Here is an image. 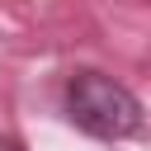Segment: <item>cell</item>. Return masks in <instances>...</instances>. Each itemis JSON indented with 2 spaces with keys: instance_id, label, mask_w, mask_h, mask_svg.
<instances>
[{
  "instance_id": "obj_1",
  "label": "cell",
  "mask_w": 151,
  "mask_h": 151,
  "mask_svg": "<svg viewBox=\"0 0 151 151\" xmlns=\"http://www.w3.org/2000/svg\"><path fill=\"white\" fill-rule=\"evenodd\" d=\"M66 118L99 142H123L142 132V99L104 71H76L66 80Z\"/></svg>"
},
{
  "instance_id": "obj_2",
  "label": "cell",
  "mask_w": 151,
  "mask_h": 151,
  "mask_svg": "<svg viewBox=\"0 0 151 151\" xmlns=\"http://www.w3.org/2000/svg\"><path fill=\"white\" fill-rule=\"evenodd\" d=\"M0 151H24V146H19L14 137H0Z\"/></svg>"
}]
</instances>
